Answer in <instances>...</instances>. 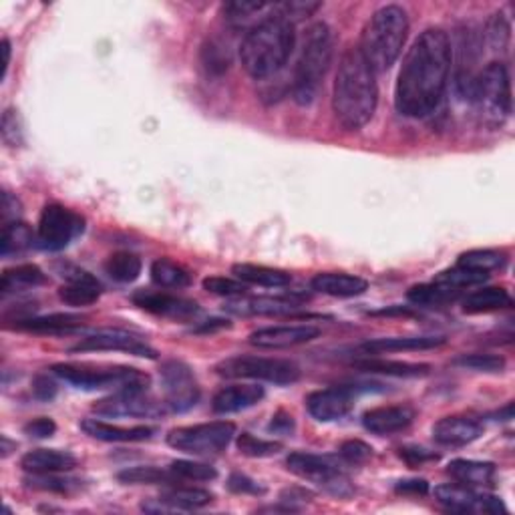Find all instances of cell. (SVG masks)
<instances>
[{
	"label": "cell",
	"mask_w": 515,
	"mask_h": 515,
	"mask_svg": "<svg viewBox=\"0 0 515 515\" xmlns=\"http://www.w3.org/2000/svg\"><path fill=\"white\" fill-rule=\"evenodd\" d=\"M135 306L142 308L145 312H152L165 318H190L200 312L198 302L190 301V298H182L167 292H149V290H139L131 296Z\"/></svg>",
	"instance_id": "cell-18"
},
{
	"label": "cell",
	"mask_w": 515,
	"mask_h": 515,
	"mask_svg": "<svg viewBox=\"0 0 515 515\" xmlns=\"http://www.w3.org/2000/svg\"><path fill=\"white\" fill-rule=\"evenodd\" d=\"M270 6L272 5L258 3V0H254V3H248V0H236V3L223 5L222 11L223 15H226L223 18H226V23L232 26V29H242L248 33L252 26L262 21V18H258L256 15L270 11Z\"/></svg>",
	"instance_id": "cell-34"
},
{
	"label": "cell",
	"mask_w": 515,
	"mask_h": 515,
	"mask_svg": "<svg viewBox=\"0 0 515 515\" xmlns=\"http://www.w3.org/2000/svg\"><path fill=\"white\" fill-rule=\"evenodd\" d=\"M33 242H36V238L29 223H25L21 220L11 222V223H6V226H3V236H0V254H3V258L21 256L33 246Z\"/></svg>",
	"instance_id": "cell-35"
},
{
	"label": "cell",
	"mask_w": 515,
	"mask_h": 515,
	"mask_svg": "<svg viewBox=\"0 0 515 515\" xmlns=\"http://www.w3.org/2000/svg\"><path fill=\"white\" fill-rule=\"evenodd\" d=\"M447 473L453 477L455 483H461L473 490H490L495 485V465L487 461H473V459H453L447 465Z\"/></svg>",
	"instance_id": "cell-24"
},
{
	"label": "cell",
	"mask_w": 515,
	"mask_h": 515,
	"mask_svg": "<svg viewBox=\"0 0 515 515\" xmlns=\"http://www.w3.org/2000/svg\"><path fill=\"white\" fill-rule=\"evenodd\" d=\"M170 470L180 481H213L218 477L215 467L198 461H183V459L182 461H173Z\"/></svg>",
	"instance_id": "cell-46"
},
{
	"label": "cell",
	"mask_w": 515,
	"mask_h": 515,
	"mask_svg": "<svg viewBox=\"0 0 515 515\" xmlns=\"http://www.w3.org/2000/svg\"><path fill=\"white\" fill-rule=\"evenodd\" d=\"M117 480L121 483H131V485H155V483L175 485V483H182L172 473L170 467H167V470H157V467H131V470L121 471L117 475Z\"/></svg>",
	"instance_id": "cell-40"
},
{
	"label": "cell",
	"mask_w": 515,
	"mask_h": 515,
	"mask_svg": "<svg viewBox=\"0 0 515 515\" xmlns=\"http://www.w3.org/2000/svg\"><path fill=\"white\" fill-rule=\"evenodd\" d=\"M397 493L402 495H427L429 493V483L425 480H405L397 483Z\"/></svg>",
	"instance_id": "cell-59"
},
{
	"label": "cell",
	"mask_w": 515,
	"mask_h": 515,
	"mask_svg": "<svg viewBox=\"0 0 515 515\" xmlns=\"http://www.w3.org/2000/svg\"><path fill=\"white\" fill-rule=\"evenodd\" d=\"M165 392V407L172 413H185L193 409L200 401V385L195 381L193 371L183 361H165L159 369Z\"/></svg>",
	"instance_id": "cell-12"
},
{
	"label": "cell",
	"mask_w": 515,
	"mask_h": 515,
	"mask_svg": "<svg viewBox=\"0 0 515 515\" xmlns=\"http://www.w3.org/2000/svg\"><path fill=\"white\" fill-rule=\"evenodd\" d=\"M332 63V33L326 23H314L304 33L301 57L296 61L292 95L298 105H311Z\"/></svg>",
	"instance_id": "cell-5"
},
{
	"label": "cell",
	"mask_w": 515,
	"mask_h": 515,
	"mask_svg": "<svg viewBox=\"0 0 515 515\" xmlns=\"http://www.w3.org/2000/svg\"><path fill=\"white\" fill-rule=\"evenodd\" d=\"M321 3H311V0H292V3H274V8L278 15H282L284 18H288L290 23L296 25L298 21H304V18L312 16L318 8H321Z\"/></svg>",
	"instance_id": "cell-49"
},
{
	"label": "cell",
	"mask_w": 515,
	"mask_h": 515,
	"mask_svg": "<svg viewBox=\"0 0 515 515\" xmlns=\"http://www.w3.org/2000/svg\"><path fill=\"white\" fill-rule=\"evenodd\" d=\"M99 417H135L155 419L167 413L165 402H157L145 395V391H124L93 405Z\"/></svg>",
	"instance_id": "cell-15"
},
{
	"label": "cell",
	"mask_w": 515,
	"mask_h": 515,
	"mask_svg": "<svg viewBox=\"0 0 515 515\" xmlns=\"http://www.w3.org/2000/svg\"><path fill=\"white\" fill-rule=\"evenodd\" d=\"M312 290L332 298H354L369 290V282L361 276L346 272H321L312 278Z\"/></svg>",
	"instance_id": "cell-26"
},
{
	"label": "cell",
	"mask_w": 515,
	"mask_h": 515,
	"mask_svg": "<svg viewBox=\"0 0 515 515\" xmlns=\"http://www.w3.org/2000/svg\"><path fill=\"white\" fill-rule=\"evenodd\" d=\"M415 421V409L409 405H389L371 409L362 415V425L372 435L387 437L405 431Z\"/></svg>",
	"instance_id": "cell-20"
},
{
	"label": "cell",
	"mask_w": 515,
	"mask_h": 515,
	"mask_svg": "<svg viewBox=\"0 0 515 515\" xmlns=\"http://www.w3.org/2000/svg\"><path fill=\"white\" fill-rule=\"evenodd\" d=\"M103 351H119L142 359H157V351L154 346H149L142 336L121 329H103L93 334H87L85 339L79 341L71 349V352H103Z\"/></svg>",
	"instance_id": "cell-14"
},
{
	"label": "cell",
	"mask_w": 515,
	"mask_h": 515,
	"mask_svg": "<svg viewBox=\"0 0 515 515\" xmlns=\"http://www.w3.org/2000/svg\"><path fill=\"white\" fill-rule=\"evenodd\" d=\"M286 467L290 473L298 475L301 480L321 485L332 495H339V498H346V495L352 493L349 477L344 475L341 463L334 457L296 451L288 455Z\"/></svg>",
	"instance_id": "cell-10"
},
{
	"label": "cell",
	"mask_w": 515,
	"mask_h": 515,
	"mask_svg": "<svg viewBox=\"0 0 515 515\" xmlns=\"http://www.w3.org/2000/svg\"><path fill=\"white\" fill-rule=\"evenodd\" d=\"M220 329H230V321H222V318H213V321H205L202 326L195 329L198 334H208L213 331H220Z\"/></svg>",
	"instance_id": "cell-60"
},
{
	"label": "cell",
	"mask_w": 515,
	"mask_h": 515,
	"mask_svg": "<svg viewBox=\"0 0 515 515\" xmlns=\"http://www.w3.org/2000/svg\"><path fill=\"white\" fill-rule=\"evenodd\" d=\"M142 258L131 254V252H115L105 262V272L115 282L129 284L135 282L139 274H142Z\"/></svg>",
	"instance_id": "cell-37"
},
{
	"label": "cell",
	"mask_w": 515,
	"mask_h": 515,
	"mask_svg": "<svg viewBox=\"0 0 515 515\" xmlns=\"http://www.w3.org/2000/svg\"><path fill=\"white\" fill-rule=\"evenodd\" d=\"M236 437V425L230 421H212L192 427H177L167 435V445L187 455H218L226 451Z\"/></svg>",
	"instance_id": "cell-9"
},
{
	"label": "cell",
	"mask_w": 515,
	"mask_h": 515,
	"mask_svg": "<svg viewBox=\"0 0 515 515\" xmlns=\"http://www.w3.org/2000/svg\"><path fill=\"white\" fill-rule=\"evenodd\" d=\"M470 101L483 125L498 129L508 121L511 114V81L508 67L501 61L490 63L480 74H475Z\"/></svg>",
	"instance_id": "cell-6"
},
{
	"label": "cell",
	"mask_w": 515,
	"mask_h": 515,
	"mask_svg": "<svg viewBox=\"0 0 515 515\" xmlns=\"http://www.w3.org/2000/svg\"><path fill=\"white\" fill-rule=\"evenodd\" d=\"M298 304L288 298H248L240 296L226 304V311L236 316H278L294 312Z\"/></svg>",
	"instance_id": "cell-27"
},
{
	"label": "cell",
	"mask_w": 515,
	"mask_h": 515,
	"mask_svg": "<svg viewBox=\"0 0 515 515\" xmlns=\"http://www.w3.org/2000/svg\"><path fill=\"white\" fill-rule=\"evenodd\" d=\"M167 505H170L172 511H192L200 510L210 505L213 501V495L200 487H187V485H172L170 490H165L162 493V498Z\"/></svg>",
	"instance_id": "cell-32"
},
{
	"label": "cell",
	"mask_w": 515,
	"mask_h": 515,
	"mask_svg": "<svg viewBox=\"0 0 515 515\" xmlns=\"http://www.w3.org/2000/svg\"><path fill=\"white\" fill-rule=\"evenodd\" d=\"M379 103L377 73L359 46L342 53L332 87V114L346 131H359L372 119Z\"/></svg>",
	"instance_id": "cell-2"
},
{
	"label": "cell",
	"mask_w": 515,
	"mask_h": 515,
	"mask_svg": "<svg viewBox=\"0 0 515 515\" xmlns=\"http://www.w3.org/2000/svg\"><path fill=\"white\" fill-rule=\"evenodd\" d=\"M203 290L210 294L223 296V298H240L246 296L248 284H243L238 278H226V276H210L203 280Z\"/></svg>",
	"instance_id": "cell-48"
},
{
	"label": "cell",
	"mask_w": 515,
	"mask_h": 515,
	"mask_svg": "<svg viewBox=\"0 0 515 515\" xmlns=\"http://www.w3.org/2000/svg\"><path fill=\"white\" fill-rule=\"evenodd\" d=\"M81 429L85 431L89 437L99 439V441L105 443H139V441H147V439H152L157 433L155 427H147V425L119 427L101 419L81 421Z\"/></svg>",
	"instance_id": "cell-22"
},
{
	"label": "cell",
	"mask_w": 515,
	"mask_h": 515,
	"mask_svg": "<svg viewBox=\"0 0 515 515\" xmlns=\"http://www.w3.org/2000/svg\"><path fill=\"white\" fill-rule=\"evenodd\" d=\"M399 457L411 467H421L425 463H433L439 461V455L433 451H427L423 447H401L399 449Z\"/></svg>",
	"instance_id": "cell-52"
},
{
	"label": "cell",
	"mask_w": 515,
	"mask_h": 515,
	"mask_svg": "<svg viewBox=\"0 0 515 515\" xmlns=\"http://www.w3.org/2000/svg\"><path fill=\"white\" fill-rule=\"evenodd\" d=\"M54 431H57V425L49 417L33 419L31 423L25 425V435H29L31 439H49L54 435Z\"/></svg>",
	"instance_id": "cell-54"
},
{
	"label": "cell",
	"mask_w": 515,
	"mask_h": 515,
	"mask_svg": "<svg viewBox=\"0 0 515 515\" xmlns=\"http://www.w3.org/2000/svg\"><path fill=\"white\" fill-rule=\"evenodd\" d=\"M508 262V256L498 250H470L457 258V266L477 270V272H493L501 270Z\"/></svg>",
	"instance_id": "cell-39"
},
{
	"label": "cell",
	"mask_w": 515,
	"mask_h": 515,
	"mask_svg": "<svg viewBox=\"0 0 515 515\" xmlns=\"http://www.w3.org/2000/svg\"><path fill=\"white\" fill-rule=\"evenodd\" d=\"M101 284H64L59 288V298L69 306H91L99 301Z\"/></svg>",
	"instance_id": "cell-45"
},
{
	"label": "cell",
	"mask_w": 515,
	"mask_h": 515,
	"mask_svg": "<svg viewBox=\"0 0 515 515\" xmlns=\"http://www.w3.org/2000/svg\"><path fill=\"white\" fill-rule=\"evenodd\" d=\"M409 35V16L399 5L381 6L361 33L357 45L361 54L374 73H385L401 57Z\"/></svg>",
	"instance_id": "cell-4"
},
{
	"label": "cell",
	"mask_w": 515,
	"mask_h": 515,
	"mask_svg": "<svg viewBox=\"0 0 515 515\" xmlns=\"http://www.w3.org/2000/svg\"><path fill=\"white\" fill-rule=\"evenodd\" d=\"M53 374L81 391H147L149 377L145 372L129 367L93 369L89 364L59 362L53 367Z\"/></svg>",
	"instance_id": "cell-7"
},
{
	"label": "cell",
	"mask_w": 515,
	"mask_h": 515,
	"mask_svg": "<svg viewBox=\"0 0 515 515\" xmlns=\"http://www.w3.org/2000/svg\"><path fill=\"white\" fill-rule=\"evenodd\" d=\"M85 232V218L61 203L45 205L36 228V246L45 252H61Z\"/></svg>",
	"instance_id": "cell-11"
},
{
	"label": "cell",
	"mask_w": 515,
	"mask_h": 515,
	"mask_svg": "<svg viewBox=\"0 0 515 515\" xmlns=\"http://www.w3.org/2000/svg\"><path fill=\"white\" fill-rule=\"evenodd\" d=\"M447 342L445 336H389V339H374L359 346V351L367 357H379L389 352H411V351H431L439 349Z\"/></svg>",
	"instance_id": "cell-21"
},
{
	"label": "cell",
	"mask_w": 515,
	"mask_h": 515,
	"mask_svg": "<svg viewBox=\"0 0 515 515\" xmlns=\"http://www.w3.org/2000/svg\"><path fill=\"white\" fill-rule=\"evenodd\" d=\"M339 455L344 463L362 465L364 461H369V459L372 457V447L359 441V439H351V441H344L341 445Z\"/></svg>",
	"instance_id": "cell-50"
},
{
	"label": "cell",
	"mask_w": 515,
	"mask_h": 515,
	"mask_svg": "<svg viewBox=\"0 0 515 515\" xmlns=\"http://www.w3.org/2000/svg\"><path fill=\"white\" fill-rule=\"evenodd\" d=\"M33 395L45 402L53 401L57 397V382L46 377V374H39V377L33 381Z\"/></svg>",
	"instance_id": "cell-56"
},
{
	"label": "cell",
	"mask_w": 515,
	"mask_h": 515,
	"mask_svg": "<svg viewBox=\"0 0 515 515\" xmlns=\"http://www.w3.org/2000/svg\"><path fill=\"white\" fill-rule=\"evenodd\" d=\"M230 51L218 41H208L202 46V64L212 77H222L230 69Z\"/></svg>",
	"instance_id": "cell-42"
},
{
	"label": "cell",
	"mask_w": 515,
	"mask_h": 515,
	"mask_svg": "<svg viewBox=\"0 0 515 515\" xmlns=\"http://www.w3.org/2000/svg\"><path fill=\"white\" fill-rule=\"evenodd\" d=\"M354 367L362 372L372 374H387V377H399V379H417L429 374V364L419 362H402V361H387L379 357H367L362 361L354 362Z\"/></svg>",
	"instance_id": "cell-29"
},
{
	"label": "cell",
	"mask_w": 515,
	"mask_h": 515,
	"mask_svg": "<svg viewBox=\"0 0 515 515\" xmlns=\"http://www.w3.org/2000/svg\"><path fill=\"white\" fill-rule=\"evenodd\" d=\"M354 387H331L314 391L306 397V411L321 423H332L346 417L354 407Z\"/></svg>",
	"instance_id": "cell-16"
},
{
	"label": "cell",
	"mask_w": 515,
	"mask_h": 515,
	"mask_svg": "<svg viewBox=\"0 0 515 515\" xmlns=\"http://www.w3.org/2000/svg\"><path fill=\"white\" fill-rule=\"evenodd\" d=\"M0 215H3V226L11 222H18V215H21V202H18L15 195L8 192L3 193V203H0Z\"/></svg>",
	"instance_id": "cell-57"
},
{
	"label": "cell",
	"mask_w": 515,
	"mask_h": 515,
	"mask_svg": "<svg viewBox=\"0 0 515 515\" xmlns=\"http://www.w3.org/2000/svg\"><path fill=\"white\" fill-rule=\"evenodd\" d=\"M457 367L470 369L477 372H501L505 369V359L500 354H461V357L453 361Z\"/></svg>",
	"instance_id": "cell-47"
},
{
	"label": "cell",
	"mask_w": 515,
	"mask_h": 515,
	"mask_svg": "<svg viewBox=\"0 0 515 515\" xmlns=\"http://www.w3.org/2000/svg\"><path fill=\"white\" fill-rule=\"evenodd\" d=\"M487 280H490V274H487V272H477V270L455 266V268L445 270V272L439 274L433 280V282L441 284V286H445L449 290H453V292L459 294V292H461V290L485 284Z\"/></svg>",
	"instance_id": "cell-38"
},
{
	"label": "cell",
	"mask_w": 515,
	"mask_h": 515,
	"mask_svg": "<svg viewBox=\"0 0 515 515\" xmlns=\"http://www.w3.org/2000/svg\"><path fill=\"white\" fill-rule=\"evenodd\" d=\"M233 276L242 280L248 286H262V288H284L292 282V274L286 270L258 266V264H236L232 268Z\"/></svg>",
	"instance_id": "cell-30"
},
{
	"label": "cell",
	"mask_w": 515,
	"mask_h": 515,
	"mask_svg": "<svg viewBox=\"0 0 515 515\" xmlns=\"http://www.w3.org/2000/svg\"><path fill=\"white\" fill-rule=\"evenodd\" d=\"M33 490L51 491V493H71L79 490L77 480H69V477H61V473H29L26 477Z\"/></svg>",
	"instance_id": "cell-44"
},
{
	"label": "cell",
	"mask_w": 515,
	"mask_h": 515,
	"mask_svg": "<svg viewBox=\"0 0 515 515\" xmlns=\"http://www.w3.org/2000/svg\"><path fill=\"white\" fill-rule=\"evenodd\" d=\"M215 372L226 379H250V381H266L272 385H294L301 379V367L296 362L286 359H270V357H230L215 364Z\"/></svg>",
	"instance_id": "cell-8"
},
{
	"label": "cell",
	"mask_w": 515,
	"mask_h": 515,
	"mask_svg": "<svg viewBox=\"0 0 515 515\" xmlns=\"http://www.w3.org/2000/svg\"><path fill=\"white\" fill-rule=\"evenodd\" d=\"M296 46L294 25L276 13L272 5L258 25L243 35L240 61L252 79L264 81L284 67Z\"/></svg>",
	"instance_id": "cell-3"
},
{
	"label": "cell",
	"mask_w": 515,
	"mask_h": 515,
	"mask_svg": "<svg viewBox=\"0 0 515 515\" xmlns=\"http://www.w3.org/2000/svg\"><path fill=\"white\" fill-rule=\"evenodd\" d=\"M15 329L35 334H71L81 329V316L51 314V316H26L15 321Z\"/></svg>",
	"instance_id": "cell-28"
},
{
	"label": "cell",
	"mask_w": 515,
	"mask_h": 515,
	"mask_svg": "<svg viewBox=\"0 0 515 515\" xmlns=\"http://www.w3.org/2000/svg\"><path fill=\"white\" fill-rule=\"evenodd\" d=\"M26 473H67L77 467V457L61 449H35L21 459Z\"/></svg>",
	"instance_id": "cell-25"
},
{
	"label": "cell",
	"mask_w": 515,
	"mask_h": 515,
	"mask_svg": "<svg viewBox=\"0 0 515 515\" xmlns=\"http://www.w3.org/2000/svg\"><path fill=\"white\" fill-rule=\"evenodd\" d=\"M238 451L252 459H264V457H274L276 453L282 451V443L278 441H268V439H260L252 433H242L236 439Z\"/></svg>",
	"instance_id": "cell-43"
},
{
	"label": "cell",
	"mask_w": 515,
	"mask_h": 515,
	"mask_svg": "<svg viewBox=\"0 0 515 515\" xmlns=\"http://www.w3.org/2000/svg\"><path fill=\"white\" fill-rule=\"evenodd\" d=\"M451 63V41L443 29L421 33L399 71L395 87L399 114L411 119L433 114L445 95Z\"/></svg>",
	"instance_id": "cell-1"
},
{
	"label": "cell",
	"mask_w": 515,
	"mask_h": 515,
	"mask_svg": "<svg viewBox=\"0 0 515 515\" xmlns=\"http://www.w3.org/2000/svg\"><path fill=\"white\" fill-rule=\"evenodd\" d=\"M264 387L260 385H230L222 387L213 395L212 409L218 415H232L256 407L264 399Z\"/></svg>",
	"instance_id": "cell-23"
},
{
	"label": "cell",
	"mask_w": 515,
	"mask_h": 515,
	"mask_svg": "<svg viewBox=\"0 0 515 515\" xmlns=\"http://www.w3.org/2000/svg\"><path fill=\"white\" fill-rule=\"evenodd\" d=\"M152 280L159 288L182 290L192 284L190 270L170 258H159L152 264Z\"/></svg>",
	"instance_id": "cell-36"
},
{
	"label": "cell",
	"mask_w": 515,
	"mask_h": 515,
	"mask_svg": "<svg viewBox=\"0 0 515 515\" xmlns=\"http://www.w3.org/2000/svg\"><path fill=\"white\" fill-rule=\"evenodd\" d=\"M483 435V425L480 419L467 415H453L437 421L433 427V439L443 447H465L471 445Z\"/></svg>",
	"instance_id": "cell-19"
},
{
	"label": "cell",
	"mask_w": 515,
	"mask_h": 515,
	"mask_svg": "<svg viewBox=\"0 0 515 515\" xmlns=\"http://www.w3.org/2000/svg\"><path fill=\"white\" fill-rule=\"evenodd\" d=\"M3 51H5V74H3V79H5L8 73V64H11V41L8 39L3 41Z\"/></svg>",
	"instance_id": "cell-61"
},
{
	"label": "cell",
	"mask_w": 515,
	"mask_h": 515,
	"mask_svg": "<svg viewBox=\"0 0 515 515\" xmlns=\"http://www.w3.org/2000/svg\"><path fill=\"white\" fill-rule=\"evenodd\" d=\"M487 36H490V43L495 51H503L508 46L510 41V23L505 21L503 15H493L490 29H487Z\"/></svg>",
	"instance_id": "cell-51"
},
{
	"label": "cell",
	"mask_w": 515,
	"mask_h": 515,
	"mask_svg": "<svg viewBox=\"0 0 515 515\" xmlns=\"http://www.w3.org/2000/svg\"><path fill=\"white\" fill-rule=\"evenodd\" d=\"M435 498L447 511L453 513L500 515L508 511V508H505L500 498H495V495H490L485 491H477L473 487H467L461 483L439 485L435 490Z\"/></svg>",
	"instance_id": "cell-13"
},
{
	"label": "cell",
	"mask_w": 515,
	"mask_h": 515,
	"mask_svg": "<svg viewBox=\"0 0 515 515\" xmlns=\"http://www.w3.org/2000/svg\"><path fill=\"white\" fill-rule=\"evenodd\" d=\"M268 431H272V433L276 435H290L294 431L292 415L284 413V411H278V413L272 417V421H270Z\"/></svg>",
	"instance_id": "cell-58"
},
{
	"label": "cell",
	"mask_w": 515,
	"mask_h": 515,
	"mask_svg": "<svg viewBox=\"0 0 515 515\" xmlns=\"http://www.w3.org/2000/svg\"><path fill=\"white\" fill-rule=\"evenodd\" d=\"M43 284H46V274L43 270L35 264H23L6 270L0 280V290H3V296H8Z\"/></svg>",
	"instance_id": "cell-33"
},
{
	"label": "cell",
	"mask_w": 515,
	"mask_h": 515,
	"mask_svg": "<svg viewBox=\"0 0 515 515\" xmlns=\"http://www.w3.org/2000/svg\"><path fill=\"white\" fill-rule=\"evenodd\" d=\"M61 278L64 280L67 284H99V280L89 274L87 270H83L79 266H73V264H59L57 266Z\"/></svg>",
	"instance_id": "cell-53"
},
{
	"label": "cell",
	"mask_w": 515,
	"mask_h": 515,
	"mask_svg": "<svg viewBox=\"0 0 515 515\" xmlns=\"http://www.w3.org/2000/svg\"><path fill=\"white\" fill-rule=\"evenodd\" d=\"M459 294L453 292L441 284H421V286H413L407 292L409 302H413L417 306H443L447 302H453Z\"/></svg>",
	"instance_id": "cell-41"
},
{
	"label": "cell",
	"mask_w": 515,
	"mask_h": 515,
	"mask_svg": "<svg viewBox=\"0 0 515 515\" xmlns=\"http://www.w3.org/2000/svg\"><path fill=\"white\" fill-rule=\"evenodd\" d=\"M228 487L233 493H250V495H262V493H264V487L258 485L254 480H250V477L243 475V473L230 475Z\"/></svg>",
	"instance_id": "cell-55"
},
{
	"label": "cell",
	"mask_w": 515,
	"mask_h": 515,
	"mask_svg": "<svg viewBox=\"0 0 515 515\" xmlns=\"http://www.w3.org/2000/svg\"><path fill=\"white\" fill-rule=\"evenodd\" d=\"M321 336V329L314 324H280V326H266L250 334L248 342L256 349L280 351L292 349L306 342H312Z\"/></svg>",
	"instance_id": "cell-17"
},
{
	"label": "cell",
	"mask_w": 515,
	"mask_h": 515,
	"mask_svg": "<svg viewBox=\"0 0 515 515\" xmlns=\"http://www.w3.org/2000/svg\"><path fill=\"white\" fill-rule=\"evenodd\" d=\"M513 304L510 292L505 288H481L475 290L463 301L465 314H485L510 308Z\"/></svg>",
	"instance_id": "cell-31"
}]
</instances>
